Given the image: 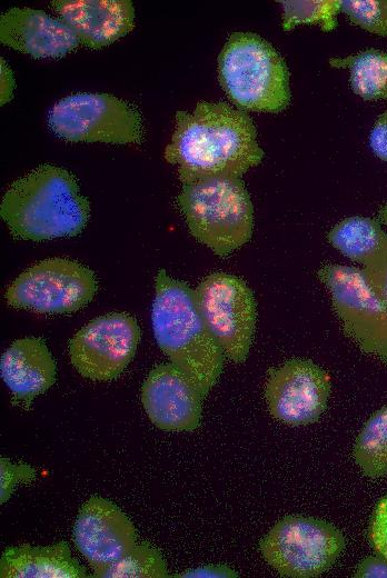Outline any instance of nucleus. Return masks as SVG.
Returning a JSON list of instances; mask_svg holds the SVG:
<instances>
[{
  "mask_svg": "<svg viewBox=\"0 0 387 578\" xmlns=\"http://www.w3.org/2000/svg\"><path fill=\"white\" fill-rule=\"evenodd\" d=\"M165 159L178 166L182 183L214 177L240 178L264 158L251 118L226 102L200 101L191 112L177 111Z\"/></svg>",
  "mask_w": 387,
  "mask_h": 578,
  "instance_id": "f257e3e1",
  "label": "nucleus"
},
{
  "mask_svg": "<svg viewBox=\"0 0 387 578\" xmlns=\"http://www.w3.org/2000/svg\"><path fill=\"white\" fill-rule=\"evenodd\" d=\"M353 457L368 478L387 475V406L366 421L354 445Z\"/></svg>",
  "mask_w": 387,
  "mask_h": 578,
  "instance_id": "412c9836",
  "label": "nucleus"
},
{
  "mask_svg": "<svg viewBox=\"0 0 387 578\" xmlns=\"http://www.w3.org/2000/svg\"><path fill=\"white\" fill-rule=\"evenodd\" d=\"M200 315L225 357L244 362L252 343L257 307L249 287L240 278L214 272L195 289Z\"/></svg>",
  "mask_w": 387,
  "mask_h": 578,
  "instance_id": "1a4fd4ad",
  "label": "nucleus"
},
{
  "mask_svg": "<svg viewBox=\"0 0 387 578\" xmlns=\"http://www.w3.org/2000/svg\"><path fill=\"white\" fill-rule=\"evenodd\" d=\"M151 320L160 349L206 397L220 377L225 355L200 315L195 290L159 270Z\"/></svg>",
  "mask_w": 387,
  "mask_h": 578,
  "instance_id": "7ed1b4c3",
  "label": "nucleus"
},
{
  "mask_svg": "<svg viewBox=\"0 0 387 578\" xmlns=\"http://www.w3.org/2000/svg\"><path fill=\"white\" fill-rule=\"evenodd\" d=\"M98 289L93 271L78 261L51 258L19 275L6 292L7 302L38 313H70L85 307Z\"/></svg>",
  "mask_w": 387,
  "mask_h": 578,
  "instance_id": "9d476101",
  "label": "nucleus"
},
{
  "mask_svg": "<svg viewBox=\"0 0 387 578\" xmlns=\"http://www.w3.org/2000/svg\"><path fill=\"white\" fill-rule=\"evenodd\" d=\"M0 41L34 58H60L80 44L61 19L42 10L19 7L1 14Z\"/></svg>",
  "mask_w": 387,
  "mask_h": 578,
  "instance_id": "2eb2a0df",
  "label": "nucleus"
},
{
  "mask_svg": "<svg viewBox=\"0 0 387 578\" xmlns=\"http://www.w3.org/2000/svg\"><path fill=\"white\" fill-rule=\"evenodd\" d=\"M369 538L374 549L387 559V496L378 501L374 510Z\"/></svg>",
  "mask_w": 387,
  "mask_h": 578,
  "instance_id": "bb28decb",
  "label": "nucleus"
},
{
  "mask_svg": "<svg viewBox=\"0 0 387 578\" xmlns=\"http://www.w3.org/2000/svg\"><path fill=\"white\" fill-rule=\"evenodd\" d=\"M14 89V78L11 69L1 59V104L8 102Z\"/></svg>",
  "mask_w": 387,
  "mask_h": 578,
  "instance_id": "7c9ffc66",
  "label": "nucleus"
},
{
  "mask_svg": "<svg viewBox=\"0 0 387 578\" xmlns=\"http://www.w3.org/2000/svg\"><path fill=\"white\" fill-rule=\"evenodd\" d=\"M370 286L387 308V245L363 269Z\"/></svg>",
  "mask_w": 387,
  "mask_h": 578,
  "instance_id": "a878e982",
  "label": "nucleus"
},
{
  "mask_svg": "<svg viewBox=\"0 0 387 578\" xmlns=\"http://www.w3.org/2000/svg\"><path fill=\"white\" fill-rule=\"evenodd\" d=\"M140 340L135 317L126 312L99 316L82 327L69 342L72 366L85 378L109 381L132 360Z\"/></svg>",
  "mask_w": 387,
  "mask_h": 578,
  "instance_id": "9b49d317",
  "label": "nucleus"
},
{
  "mask_svg": "<svg viewBox=\"0 0 387 578\" xmlns=\"http://www.w3.org/2000/svg\"><path fill=\"white\" fill-rule=\"evenodd\" d=\"M330 378L308 359H290L269 370L265 398L277 420L302 426L316 422L324 413L330 395Z\"/></svg>",
  "mask_w": 387,
  "mask_h": 578,
  "instance_id": "f8f14e48",
  "label": "nucleus"
},
{
  "mask_svg": "<svg viewBox=\"0 0 387 578\" xmlns=\"http://www.w3.org/2000/svg\"><path fill=\"white\" fill-rule=\"evenodd\" d=\"M177 203L191 236L217 256L227 257L251 238L254 208L239 177L182 183Z\"/></svg>",
  "mask_w": 387,
  "mask_h": 578,
  "instance_id": "20e7f679",
  "label": "nucleus"
},
{
  "mask_svg": "<svg viewBox=\"0 0 387 578\" xmlns=\"http://www.w3.org/2000/svg\"><path fill=\"white\" fill-rule=\"evenodd\" d=\"M344 535L330 522L305 516H286L259 542L266 562L280 576L318 577L341 555Z\"/></svg>",
  "mask_w": 387,
  "mask_h": 578,
  "instance_id": "423d86ee",
  "label": "nucleus"
},
{
  "mask_svg": "<svg viewBox=\"0 0 387 578\" xmlns=\"http://www.w3.org/2000/svg\"><path fill=\"white\" fill-rule=\"evenodd\" d=\"M1 378L16 401L29 408L31 401L56 380V363L40 338L16 340L1 356Z\"/></svg>",
  "mask_w": 387,
  "mask_h": 578,
  "instance_id": "f3484780",
  "label": "nucleus"
},
{
  "mask_svg": "<svg viewBox=\"0 0 387 578\" xmlns=\"http://www.w3.org/2000/svg\"><path fill=\"white\" fill-rule=\"evenodd\" d=\"M378 218L381 222H384L385 225H387V205L384 206L379 213H378Z\"/></svg>",
  "mask_w": 387,
  "mask_h": 578,
  "instance_id": "2f4dec72",
  "label": "nucleus"
},
{
  "mask_svg": "<svg viewBox=\"0 0 387 578\" xmlns=\"http://www.w3.org/2000/svg\"><path fill=\"white\" fill-rule=\"evenodd\" d=\"M238 574L226 565H205L186 570L173 577H237Z\"/></svg>",
  "mask_w": 387,
  "mask_h": 578,
  "instance_id": "c756f323",
  "label": "nucleus"
},
{
  "mask_svg": "<svg viewBox=\"0 0 387 578\" xmlns=\"http://www.w3.org/2000/svg\"><path fill=\"white\" fill-rule=\"evenodd\" d=\"M340 11L364 30L387 36V0H344Z\"/></svg>",
  "mask_w": 387,
  "mask_h": 578,
  "instance_id": "b1692460",
  "label": "nucleus"
},
{
  "mask_svg": "<svg viewBox=\"0 0 387 578\" xmlns=\"http://www.w3.org/2000/svg\"><path fill=\"white\" fill-rule=\"evenodd\" d=\"M284 7L282 28L288 31L299 23H319L324 31L337 26L340 0L280 1Z\"/></svg>",
  "mask_w": 387,
  "mask_h": 578,
  "instance_id": "5701e85b",
  "label": "nucleus"
},
{
  "mask_svg": "<svg viewBox=\"0 0 387 578\" xmlns=\"http://www.w3.org/2000/svg\"><path fill=\"white\" fill-rule=\"evenodd\" d=\"M219 82L242 110L280 112L290 102L289 73L276 49L252 32H234L218 57Z\"/></svg>",
  "mask_w": 387,
  "mask_h": 578,
  "instance_id": "39448f33",
  "label": "nucleus"
},
{
  "mask_svg": "<svg viewBox=\"0 0 387 578\" xmlns=\"http://www.w3.org/2000/svg\"><path fill=\"white\" fill-rule=\"evenodd\" d=\"M48 124L68 141L139 143L143 140L139 110L109 93L81 92L62 98L51 108Z\"/></svg>",
  "mask_w": 387,
  "mask_h": 578,
  "instance_id": "0eeeda50",
  "label": "nucleus"
},
{
  "mask_svg": "<svg viewBox=\"0 0 387 578\" xmlns=\"http://www.w3.org/2000/svg\"><path fill=\"white\" fill-rule=\"evenodd\" d=\"M333 67L350 69V86L365 100L387 99V53L367 49L347 58L330 59Z\"/></svg>",
  "mask_w": 387,
  "mask_h": 578,
  "instance_id": "aec40b11",
  "label": "nucleus"
},
{
  "mask_svg": "<svg viewBox=\"0 0 387 578\" xmlns=\"http://www.w3.org/2000/svg\"><path fill=\"white\" fill-rule=\"evenodd\" d=\"M89 211L73 175L47 163L16 180L0 206L11 235L33 241L78 235L87 225Z\"/></svg>",
  "mask_w": 387,
  "mask_h": 578,
  "instance_id": "f03ea898",
  "label": "nucleus"
},
{
  "mask_svg": "<svg viewBox=\"0 0 387 578\" xmlns=\"http://www.w3.org/2000/svg\"><path fill=\"white\" fill-rule=\"evenodd\" d=\"M369 143L375 155L387 161V110L376 120L370 132Z\"/></svg>",
  "mask_w": 387,
  "mask_h": 578,
  "instance_id": "cd10ccee",
  "label": "nucleus"
},
{
  "mask_svg": "<svg viewBox=\"0 0 387 578\" xmlns=\"http://www.w3.org/2000/svg\"><path fill=\"white\" fill-rule=\"evenodd\" d=\"M327 238L344 256L363 265L387 245V233L378 220L360 216L341 220L329 231Z\"/></svg>",
  "mask_w": 387,
  "mask_h": 578,
  "instance_id": "6ab92c4d",
  "label": "nucleus"
},
{
  "mask_svg": "<svg viewBox=\"0 0 387 578\" xmlns=\"http://www.w3.org/2000/svg\"><path fill=\"white\" fill-rule=\"evenodd\" d=\"M202 392L172 363L153 367L141 387V401L151 422L165 431H194L202 412Z\"/></svg>",
  "mask_w": 387,
  "mask_h": 578,
  "instance_id": "4468645a",
  "label": "nucleus"
},
{
  "mask_svg": "<svg viewBox=\"0 0 387 578\" xmlns=\"http://www.w3.org/2000/svg\"><path fill=\"white\" fill-rule=\"evenodd\" d=\"M108 578H165L168 577L166 564L158 550L142 544L136 545L121 559L110 566L102 575Z\"/></svg>",
  "mask_w": 387,
  "mask_h": 578,
  "instance_id": "4be33fe9",
  "label": "nucleus"
},
{
  "mask_svg": "<svg viewBox=\"0 0 387 578\" xmlns=\"http://www.w3.org/2000/svg\"><path fill=\"white\" fill-rule=\"evenodd\" d=\"M318 278L331 295V302L345 333L360 348L387 365V308L363 270L325 265Z\"/></svg>",
  "mask_w": 387,
  "mask_h": 578,
  "instance_id": "6e6552de",
  "label": "nucleus"
},
{
  "mask_svg": "<svg viewBox=\"0 0 387 578\" xmlns=\"http://www.w3.org/2000/svg\"><path fill=\"white\" fill-rule=\"evenodd\" d=\"M37 474L33 467L26 464H13L8 458L0 459V501L4 504L19 484H30Z\"/></svg>",
  "mask_w": 387,
  "mask_h": 578,
  "instance_id": "393cba45",
  "label": "nucleus"
},
{
  "mask_svg": "<svg viewBox=\"0 0 387 578\" xmlns=\"http://www.w3.org/2000/svg\"><path fill=\"white\" fill-rule=\"evenodd\" d=\"M355 577L374 578L387 577V559L383 556H369L357 567Z\"/></svg>",
  "mask_w": 387,
  "mask_h": 578,
  "instance_id": "c85d7f7f",
  "label": "nucleus"
},
{
  "mask_svg": "<svg viewBox=\"0 0 387 578\" xmlns=\"http://www.w3.org/2000/svg\"><path fill=\"white\" fill-rule=\"evenodd\" d=\"M73 542L93 576L101 575L137 544L130 519L113 502L95 496L80 508L72 530Z\"/></svg>",
  "mask_w": 387,
  "mask_h": 578,
  "instance_id": "ddd939ff",
  "label": "nucleus"
},
{
  "mask_svg": "<svg viewBox=\"0 0 387 578\" xmlns=\"http://www.w3.org/2000/svg\"><path fill=\"white\" fill-rule=\"evenodd\" d=\"M86 569L72 557L66 541L7 548L0 559L1 578H83Z\"/></svg>",
  "mask_w": 387,
  "mask_h": 578,
  "instance_id": "a211bd4d",
  "label": "nucleus"
},
{
  "mask_svg": "<svg viewBox=\"0 0 387 578\" xmlns=\"http://www.w3.org/2000/svg\"><path fill=\"white\" fill-rule=\"evenodd\" d=\"M51 8L80 44L91 49L112 43L135 27L130 0H53Z\"/></svg>",
  "mask_w": 387,
  "mask_h": 578,
  "instance_id": "dca6fc26",
  "label": "nucleus"
}]
</instances>
